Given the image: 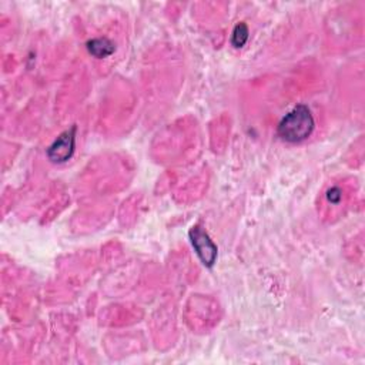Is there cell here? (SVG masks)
<instances>
[{"mask_svg":"<svg viewBox=\"0 0 365 365\" xmlns=\"http://www.w3.org/2000/svg\"><path fill=\"white\" fill-rule=\"evenodd\" d=\"M314 129L316 120L311 110L305 104H298L281 119L277 134L284 141L301 143L313 134Z\"/></svg>","mask_w":365,"mask_h":365,"instance_id":"6da1fadb","label":"cell"},{"mask_svg":"<svg viewBox=\"0 0 365 365\" xmlns=\"http://www.w3.org/2000/svg\"><path fill=\"white\" fill-rule=\"evenodd\" d=\"M189 235L200 261H202L207 268H211L217 260V246L213 243L210 235L198 226H194L190 230Z\"/></svg>","mask_w":365,"mask_h":365,"instance_id":"7a4b0ae2","label":"cell"},{"mask_svg":"<svg viewBox=\"0 0 365 365\" xmlns=\"http://www.w3.org/2000/svg\"><path fill=\"white\" fill-rule=\"evenodd\" d=\"M76 149V126L63 132L47 149V157L51 163H66Z\"/></svg>","mask_w":365,"mask_h":365,"instance_id":"3957f363","label":"cell"},{"mask_svg":"<svg viewBox=\"0 0 365 365\" xmlns=\"http://www.w3.org/2000/svg\"><path fill=\"white\" fill-rule=\"evenodd\" d=\"M86 47L91 56H95L97 59H106L108 56H112L116 50L115 43L112 40H108L107 38L91 39L86 43Z\"/></svg>","mask_w":365,"mask_h":365,"instance_id":"277c9868","label":"cell"},{"mask_svg":"<svg viewBox=\"0 0 365 365\" xmlns=\"http://www.w3.org/2000/svg\"><path fill=\"white\" fill-rule=\"evenodd\" d=\"M248 34H250V32H248L247 25L243 23V22L239 23V25H237V26L234 27V30H233L231 45H233L235 49H242V47L247 43V40H248Z\"/></svg>","mask_w":365,"mask_h":365,"instance_id":"5b68a950","label":"cell"},{"mask_svg":"<svg viewBox=\"0 0 365 365\" xmlns=\"http://www.w3.org/2000/svg\"><path fill=\"white\" fill-rule=\"evenodd\" d=\"M325 196H327L328 203L333 204V206H338L342 202V189L338 186H334L327 191Z\"/></svg>","mask_w":365,"mask_h":365,"instance_id":"8992f818","label":"cell"}]
</instances>
